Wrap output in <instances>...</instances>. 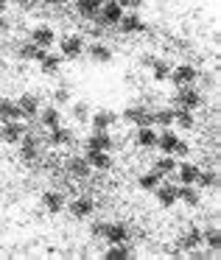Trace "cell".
Masks as SVG:
<instances>
[{"label":"cell","mask_w":221,"mask_h":260,"mask_svg":"<svg viewBox=\"0 0 221 260\" xmlns=\"http://www.w3.org/2000/svg\"><path fill=\"white\" fill-rule=\"evenodd\" d=\"M174 104H176L179 109H196V107H202V95L193 90V84H191V87H176Z\"/></svg>","instance_id":"6da1fadb"},{"label":"cell","mask_w":221,"mask_h":260,"mask_svg":"<svg viewBox=\"0 0 221 260\" xmlns=\"http://www.w3.org/2000/svg\"><path fill=\"white\" fill-rule=\"evenodd\" d=\"M23 135H25V126L20 120H3L0 123V140L9 143V146H17Z\"/></svg>","instance_id":"7a4b0ae2"},{"label":"cell","mask_w":221,"mask_h":260,"mask_svg":"<svg viewBox=\"0 0 221 260\" xmlns=\"http://www.w3.org/2000/svg\"><path fill=\"white\" fill-rule=\"evenodd\" d=\"M196 79H199V73H196V68H193V64H179V68H171V76H168V81H174L176 87H191Z\"/></svg>","instance_id":"3957f363"},{"label":"cell","mask_w":221,"mask_h":260,"mask_svg":"<svg viewBox=\"0 0 221 260\" xmlns=\"http://www.w3.org/2000/svg\"><path fill=\"white\" fill-rule=\"evenodd\" d=\"M123 120L132 126H151V112L140 104H132V107L123 109Z\"/></svg>","instance_id":"277c9868"},{"label":"cell","mask_w":221,"mask_h":260,"mask_svg":"<svg viewBox=\"0 0 221 260\" xmlns=\"http://www.w3.org/2000/svg\"><path fill=\"white\" fill-rule=\"evenodd\" d=\"M20 157H23V162H34V159H40V140H37L34 135H28L25 132L23 137H20Z\"/></svg>","instance_id":"5b68a950"},{"label":"cell","mask_w":221,"mask_h":260,"mask_svg":"<svg viewBox=\"0 0 221 260\" xmlns=\"http://www.w3.org/2000/svg\"><path fill=\"white\" fill-rule=\"evenodd\" d=\"M120 17H123V9H120L118 0H104L101 12H98V20H101L104 25H118Z\"/></svg>","instance_id":"8992f818"},{"label":"cell","mask_w":221,"mask_h":260,"mask_svg":"<svg viewBox=\"0 0 221 260\" xmlns=\"http://www.w3.org/2000/svg\"><path fill=\"white\" fill-rule=\"evenodd\" d=\"M59 51H62L59 53L62 59H79L81 53H84V42H81V37L70 34V37H65V40L59 42Z\"/></svg>","instance_id":"52a82bcc"},{"label":"cell","mask_w":221,"mask_h":260,"mask_svg":"<svg viewBox=\"0 0 221 260\" xmlns=\"http://www.w3.org/2000/svg\"><path fill=\"white\" fill-rule=\"evenodd\" d=\"M87 162L92 171H109L112 168V154L109 151H98V148H87Z\"/></svg>","instance_id":"ba28073f"},{"label":"cell","mask_w":221,"mask_h":260,"mask_svg":"<svg viewBox=\"0 0 221 260\" xmlns=\"http://www.w3.org/2000/svg\"><path fill=\"white\" fill-rule=\"evenodd\" d=\"M84 146L87 148H98V151H112V148L120 146V143L112 140V137H109V132H92L90 140H87Z\"/></svg>","instance_id":"9c48e42d"},{"label":"cell","mask_w":221,"mask_h":260,"mask_svg":"<svg viewBox=\"0 0 221 260\" xmlns=\"http://www.w3.org/2000/svg\"><path fill=\"white\" fill-rule=\"evenodd\" d=\"M90 123H92V132H109V126L118 123V115L109 112V109H98V112L90 115Z\"/></svg>","instance_id":"30bf717a"},{"label":"cell","mask_w":221,"mask_h":260,"mask_svg":"<svg viewBox=\"0 0 221 260\" xmlns=\"http://www.w3.org/2000/svg\"><path fill=\"white\" fill-rule=\"evenodd\" d=\"M31 42L48 51V48H51L53 42H56V31H53L51 25H37V28L31 31Z\"/></svg>","instance_id":"8fae6325"},{"label":"cell","mask_w":221,"mask_h":260,"mask_svg":"<svg viewBox=\"0 0 221 260\" xmlns=\"http://www.w3.org/2000/svg\"><path fill=\"white\" fill-rule=\"evenodd\" d=\"M92 210H96V199L92 196H79L70 202V213H73V218H87V215H92Z\"/></svg>","instance_id":"7c38bea8"},{"label":"cell","mask_w":221,"mask_h":260,"mask_svg":"<svg viewBox=\"0 0 221 260\" xmlns=\"http://www.w3.org/2000/svg\"><path fill=\"white\" fill-rule=\"evenodd\" d=\"M17 109L23 118H37V112H40V98L34 92H25V95L17 98Z\"/></svg>","instance_id":"4fadbf2b"},{"label":"cell","mask_w":221,"mask_h":260,"mask_svg":"<svg viewBox=\"0 0 221 260\" xmlns=\"http://www.w3.org/2000/svg\"><path fill=\"white\" fill-rule=\"evenodd\" d=\"M118 25H120L123 34H143V31H146V23L140 20V14H123V17L118 20Z\"/></svg>","instance_id":"5bb4252c"},{"label":"cell","mask_w":221,"mask_h":260,"mask_svg":"<svg viewBox=\"0 0 221 260\" xmlns=\"http://www.w3.org/2000/svg\"><path fill=\"white\" fill-rule=\"evenodd\" d=\"M42 207H45V213H51V215L62 213L65 210V196L59 190H48L45 196H42Z\"/></svg>","instance_id":"9a60e30c"},{"label":"cell","mask_w":221,"mask_h":260,"mask_svg":"<svg viewBox=\"0 0 221 260\" xmlns=\"http://www.w3.org/2000/svg\"><path fill=\"white\" fill-rule=\"evenodd\" d=\"M104 238H107L109 243H126V238H129V226H126L123 221L107 224V232H104Z\"/></svg>","instance_id":"2e32d148"},{"label":"cell","mask_w":221,"mask_h":260,"mask_svg":"<svg viewBox=\"0 0 221 260\" xmlns=\"http://www.w3.org/2000/svg\"><path fill=\"white\" fill-rule=\"evenodd\" d=\"M40 123L45 126L48 132L51 129H56V126H62V112H59V107H45V109H40Z\"/></svg>","instance_id":"e0dca14e"},{"label":"cell","mask_w":221,"mask_h":260,"mask_svg":"<svg viewBox=\"0 0 221 260\" xmlns=\"http://www.w3.org/2000/svg\"><path fill=\"white\" fill-rule=\"evenodd\" d=\"M68 174L76 176V179H87V176L92 174V168H90V162H87L84 157H70L68 159Z\"/></svg>","instance_id":"ac0fdd59"},{"label":"cell","mask_w":221,"mask_h":260,"mask_svg":"<svg viewBox=\"0 0 221 260\" xmlns=\"http://www.w3.org/2000/svg\"><path fill=\"white\" fill-rule=\"evenodd\" d=\"M202 230H196V226H191V230H185L179 235V249H185V252H191V249H199L202 246Z\"/></svg>","instance_id":"d6986e66"},{"label":"cell","mask_w":221,"mask_h":260,"mask_svg":"<svg viewBox=\"0 0 221 260\" xmlns=\"http://www.w3.org/2000/svg\"><path fill=\"white\" fill-rule=\"evenodd\" d=\"M48 143H51L53 148H62V146H70V143H76V135L70 129H65V126H56V129H51V137H48Z\"/></svg>","instance_id":"ffe728a7"},{"label":"cell","mask_w":221,"mask_h":260,"mask_svg":"<svg viewBox=\"0 0 221 260\" xmlns=\"http://www.w3.org/2000/svg\"><path fill=\"white\" fill-rule=\"evenodd\" d=\"M135 146L137 148H154V146H157V132H154L151 126H137Z\"/></svg>","instance_id":"44dd1931"},{"label":"cell","mask_w":221,"mask_h":260,"mask_svg":"<svg viewBox=\"0 0 221 260\" xmlns=\"http://www.w3.org/2000/svg\"><path fill=\"white\" fill-rule=\"evenodd\" d=\"M154 193H157L160 207L168 210V207H174V204H176V187H174V185H165V182H160L157 190H154Z\"/></svg>","instance_id":"7402d4cb"},{"label":"cell","mask_w":221,"mask_h":260,"mask_svg":"<svg viewBox=\"0 0 221 260\" xmlns=\"http://www.w3.org/2000/svg\"><path fill=\"white\" fill-rule=\"evenodd\" d=\"M101 6H104V0H79V3H76V9H79V14L84 20H98Z\"/></svg>","instance_id":"603a6c76"},{"label":"cell","mask_w":221,"mask_h":260,"mask_svg":"<svg viewBox=\"0 0 221 260\" xmlns=\"http://www.w3.org/2000/svg\"><path fill=\"white\" fill-rule=\"evenodd\" d=\"M17 56L23 59V62H40V59L45 56V48L34 45V42H25V45H20Z\"/></svg>","instance_id":"cb8c5ba5"},{"label":"cell","mask_w":221,"mask_h":260,"mask_svg":"<svg viewBox=\"0 0 221 260\" xmlns=\"http://www.w3.org/2000/svg\"><path fill=\"white\" fill-rule=\"evenodd\" d=\"M199 187H193V185H182V187H176V202H185L187 207H196L199 204Z\"/></svg>","instance_id":"d4e9b609"},{"label":"cell","mask_w":221,"mask_h":260,"mask_svg":"<svg viewBox=\"0 0 221 260\" xmlns=\"http://www.w3.org/2000/svg\"><path fill=\"white\" fill-rule=\"evenodd\" d=\"M59 68H62V56H59V53H45V56L40 59V70L45 76L59 73Z\"/></svg>","instance_id":"484cf974"},{"label":"cell","mask_w":221,"mask_h":260,"mask_svg":"<svg viewBox=\"0 0 221 260\" xmlns=\"http://www.w3.org/2000/svg\"><path fill=\"white\" fill-rule=\"evenodd\" d=\"M199 165H193V162H182V165H176V174H179V182L182 185H193L196 182V176H199Z\"/></svg>","instance_id":"4316f807"},{"label":"cell","mask_w":221,"mask_h":260,"mask_svg":"<svg viewBox=\"0 0 221 260\" xmlns=\"http://www.w3.org/2000/svg\"><path fill=\"white\" fill-rule=\"evenodd\" d=\"M0 120H23L17 109V101H9V98H0Z\"/></svg>","instance_id":"83f0119b"},{"label":"cell","mask_w":221,"mask_h":260,"mask_svg":"<svg viewBox=\"0 0 221 260\" xmlns=\"http://www.w3.org/2000/svg\"><path fill=\"white\" fill-rule=\"evenodd\" d=\"M90 59L92 62H98V64H107V62H112V51H109L107 45H101V42H92L90 45Z\"/></svg>","instance_id":"f1b7e54d"},{"label":"cell","mask_w":221,"mask_h":260,"mask_svg":"<svg viewBox=\"0 0 221 260\" xmlns=\"http://www.w3.org/2000/svg\"><path fill=\"white\" fill-rule=\"evenodd\" d=\"M196 187H202V190H215V185H218V176H215V171H199L196 182H193Z\"/></svg>","instance_id":"f546056e"},{"label":"cell","mask_w":221,"mask_h":260,"mask_svg":"<svg viewBox=\"0 0 221 260\" xmlns=\"http://www.w3.org/2000/svg\"><path fill=\"white\" fill-rule=\"evenodd\" d=\"M107 260H129L132 257V249L126 246V243H109L107 254H104Z\"/></svg>","instance_id":"4dcf8cb0"},{"label":"cell","mask_w":221,"mask_h":260,"mask_svg":"<svg viewBox=\"0 0 221 260\" xmlns=\"http://www.w3.org/2000/svg\"><path fill=\"white\" fill-rule=\"evenodd\" d=\"M160 182H163V176H160L157 171H148V174H140V179H137V187H140V190H157Z\"/></svg>","instance_id":"1f68e13d"},{"label":"cell","mask_w":221,"mask_h":260,"mask_svg":"<svg viewBox=\"0 0 221 260\" xmlns=\"http://www.w3.org/2000/svg\"><path fill=\"white\" fill-rule=\"evenodd\" d=\"M174 123H176V126H182V129H193V126H196L193 109H179V107H176V112H174Z\"/></svg>","instance_id":"d6a6232c"},{"label":"cell","mask_w":221,"mask_h":260,"mask_svg":"<svg viewBox=\"0 0 221 260\" xmlns=\"http://www.w3.org/2000/svg\"><path fill=\"white\" fill-rule=\"evenodd\" d=\"M176 140H179V137H176L174 132L163 129V135H157V148H163V154H171L176 146Z\"/></svg>","instance_id":"836d02e7"},{"label":"cell","mask_w":221,"mask_h":260,"mask_svg":"<svg viewBox=\"0 0 221 260\" xmlns=\"http://www.w3.org/2000/svg\"><path fill=\"white\" fill-rule=\"evenodd\" d=\"M168 76H171V64L163 62V59H154V64H151V79H154V81H168Z\"/></svg>","instance_id":"e575fe53"},{"label":"cell","mask_w":221,"mask_h":260,"mask_svg":"<svg viewBox=\"0 0 221 260\" xmlns=\"http://www.w3.org/2000/svg\"><path fill=\"white\" fill-rule=\"evenodd\" d=\"M202 241L207 243L213 252H218V249H221V230H218V226H210V230H204V232H202Z\"/></svg>","instance_id":"d590c367"},{"label":"cell","mask_w":221,"mask_h":260,"mask_svg":"<svg viewBox=\"0 0 221 260\" xmlns=\"http://www.w3.org/2000/svg\"><path fill=\"white\" fill-rule=\"evenodd\" d=\"M154 171H157L160 176H168V174H174V171H176V159L171 157V154H165L163 159H157V162H154Z\"/></svg>","instance_id":"8d00e7d4"},{"label":"cell","mask_w":221,"mask_h":260,"mask_svg":"<svg viewBox=\"0 0 221 260\" xmlns=\"http://www.w3.org/2000/svg\"><path fill=\"white\" fill-rule=\"evenodd\" d=\"M151 123L168 129V126L174 123V109H157V112H151Z\"/></svg>","instance_id":"74e56055"},{"label":"cell","mask_w":221,"mask_h":260,"mask_svg":"<svg viewBox=\"0 0 221 260\" xmlns=\"http://www.w3.org/2000/svg\"><path fill=\"white\" fill-rule=\"evenodd\" d=\"M90 107H87L84 101H79V104H73V120L76 123H90Z\"/></svg>","instance_id":"f35d334b"},{"label":"cell","mask_w":221,"mask_h":260,"mask_svg":"<svg viewBox=\"0 0 221 260\" xmlns=\"http://www.w3.org/2000/svg\"><path fill=\"white\" fill-rule=\"evenodd\" d=\"M70 98H73V95H70V90H68V87H59V90L53 92V101H56V104H68Z\"/></svg>","instance_id":"ab89813d"},{"label":"cell","mask_w":221,"mask_h":260,"mask_svg":"<svg viewBox=\"0 0 221 260\" xmlns=\"http://www.w3.org/2000/svg\"><path fill=\"white\" fill-rule=\"evenodd\" d=\"M171 154H176V157H187V154H191V146H187L185 140H176V146H174Z\"/></svg>","instance_id":"60d3db41"},{"label":"cell","mask_w":221,"mask_h":260,"mask_svg":"<svg viewBox=\"0 0 221 260\" xmlns=\"http://www.w3.org/2000/svg\"><path fill=\"white\" fill-rule=\"evenodd\" d=\"M120 9H140L143 6V0H118Z\"/></svg>","instance_id":"b9f144b4"},{"label":"cell","mask_w":221,"mask_h":260,"mask_svg":"<svg viewBox=\"0 0 221 260\" xmlns=\"http://www.w3.org/2000/svg\"><path fill=\"white\" fill-rule=\"evenodd\" d=\"M104 232H107V224H96V226H92V235H96V238H104Z\"/></svg>","instance_id":"7bdbcfd3"},{"label":"cell","mask_w":221,"mask_h":260,"mask_svg":"<svg viewBox=\"0 0 221 260\" xmlns=\"http://www.w3.org/2000/svg\"><path fill=\"white\" fill-rule=\"evenodd\" d=\"M42 3H48V6H65L68 0H42Z\"/></svg>","instance_id":"ee69618b"},{"label":"cell","mask_w":221,"mask_h":260,"mask_svg":"<svg viewBox=\"0 0 221 260\" xmlns=\"http://www.w3.org/2000/svg\"><path fill=\"white\" fill-rule=\"evenodd\" d=\"M204 87H215V79H213V76H204Z\"/></svg>","instance_id":"f6af8a7d"},{"label":"cell","mask_w":221,"mask_h":260,"mask_svg":"<svg viewBox=\"0 0 221 260\" xmlns=\"http://www.w3.org/2000/svg\"><path fill=\"white\" fill-rule=\"evenodd\" d=\"M17 3H20L23 9H31V6H34V0H17Z\"/></svg>","instance_id":"bcb514c9"},{"label":"cell","mask_w":221,"mask_h":260,"mask_svg":"<svg viewBox=\"0 0 221 260\" xmlns=\"http://www.w3.org/2000/svg\"><path fill=\"white\" fill-rule=\"evenodd\" d=\"M9 28V23H6V17H3V12H0V31H6Z\"/></svg>","instance_id":"7dc6e473"},{"label":"cell","mask_w":221,"mask_h":260,"mask_svg":"<svg viewBox=\"0 0 221 260\" xmlns=\"http://www.w3.org/2000/svg\"><path fill=\"white\" fill-rule=\"evenodd\" d=\"M3 9H6V0H0V12H3Z\"/></svg>","instance_id":"c3c4849f"}]
</instances>
